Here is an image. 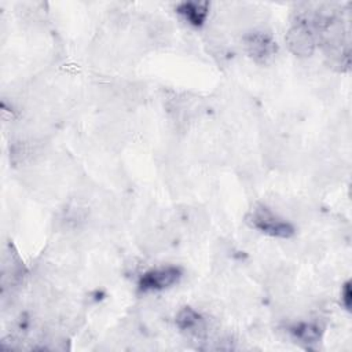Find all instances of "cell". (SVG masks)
I'll return each instance as SVG.
<instances>
[{
  "label": "cell",
  "mask_w": 352,
  "mask_h": 352,
  "mask_svg": "<svg viewBox=\"0 0 352 352\" xmlns=\"http://www.w3.org/2000/svg\"><path fill=\"white\" fill-rule=\"evenodd\" d=\"M175 322L180 331H184L192 336H202L206 330L205 319L199 312H197L191 307H183L177 312Z\"/></svg>",
  "instance_id": "cell-5"
},
{
  "label": "cell",
  "mask_w": 352,
  "mask_h": 352,
  "mask_svg": "<svg viewBox=\"0 0 352 352\" xmlns=\"http://www.w3.org/2000/svg\"><path fill=\"white\" fill-rule=\"evenodd\" d=\"M182 276H183V270L177 265L153 268L142 274L138 282V289L142 293L160 292L179 283Z\"/></svg>",
  "instance_id": "cell-2"
},
{
  "label": "cell",
  "mask_w": 352,
  "mask_h": 352,
  "mask_svg": "<svg viewBox=\"0 0 352 352\" xmlns=\"http://www.w3.org/2000/svg\"><path fill=\"white\" fill-rule=\"evenodd\" d=\"M176 12L192 26H202L209 14L208 1H183L176 6Z\"/></svg>",
  "instance_id": "cell-6"
},
{
  "label": "cell",
  "mask_w": 352,
  "mask_h": 352,
  "mask_svg": "<svg viewBox=\"0 0 352 352\" xmlns=\"http://www.w3.org/2000/svg\"><path fill=\"white\" fill-rule=\"evenodd\" d=\"M245 220L252 228L274 238L287 239L296 232L294 227L289 221L279 217L270 208L261 204L254 205L246 214Z\"/></svg>",
  "instance_id": "cell-1"
},
{
  "label": "cell",
  "mask_w": 352,
  "mask_h": 352,
  "mask_svg": "<svg viewBox=\"0 0 352 352\" xmlns=\"http://www.w3.org/2000/svg\"><path fill=\"white\" fill-rule=\"evenodd\" d=\"M286 41L290 50L300 56H309L314 52L315 33L312 23H308V16H297V19L293 22V26L287 32Z\"/></svg>",
  "instance_id": "cell-3"
},
{
  "label": "cell",
  "mask_w": 352,
  "mask_h": 352,
  "mask_svg": "<svg viewBox=\"0 0 352 352\" xmlns=\"http://www.w3.org/2000/svg\"><path fill=\"white\" fill-rule=\"evenodd\" d=\"M341 302L345 307V309H351L352 305V289H351V282H345L341 290Z\"/></svg>",
  "instance_id": "cell-8"
},
{
  "label": "cell",
  "mask_w": 352,
  "mask_h": 352,
  "mask_svg": "<svg viewBox=\"0 0 352 352\" xmlns=\"http://www.w3.org/2000/svg\"><path fill=\"white\" fill-rule=\"evenodd\" d=\"M290 333L302 342H316L320 338L322 329L316 323H300L290 329Z\"/></svg>",
  "instance_id": "cell-7"
},
{
  "label": "cell",
  "mask_w": 352,
  "mask_h": 352,
  "mask_svg": "<svg viewBox=\"0 0 352 352\" xmlns=\"http://www.w3.org/2000/svg\"><path fill=\"white\" fill-rule=\"evenodd\" d=\"M245 47L253 60L265 63L276 52V43L274 38L264 32H254L245 37Z\"/></svg>",
  "instance_id": "cell-4"
}]
</instances>
